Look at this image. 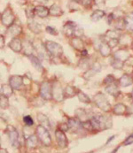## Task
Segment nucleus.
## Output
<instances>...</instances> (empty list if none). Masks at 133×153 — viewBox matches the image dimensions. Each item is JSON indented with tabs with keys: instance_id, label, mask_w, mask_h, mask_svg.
<instances>
[{
	"instance_id": "f257e3e1",
	"label": "nucleus",
	"mask_w": 133,
	"mask_h": 153,
	"mask_svg": "<svg viewBox=\"0 0 133 153\" xmlns=\"http://www.w3.org/2000/svg\"><path fill=\"white\" fill-rule=\"evenodd\" d=\"M90 120L93 127V130H102L112 127V121L110 119L102 115H96L92 117Z\"/></svg>"
},
{
	"instance_id": "f03ea898",
	"label": "nucleus",
	"mask_w": 133,
	"mask_h": 153,
	"mask_svg": "<svg viewBox=\"0 0 133 153\" xmlns=\"http://www.w3.org/2000/svg\"><path fill=\"white\" fill-rule=\"evenodd\" d=\"M37 135L39 139V141L45 145V146H50L52 144V138H51V135L48 132V129L45 128L44 127H43L42 125H39L37 129Z\"/></svg>"
},
{
	"instance_id": "7ed1b4c3",
	"label": "nucleus",
	"mask_w": 133,
	"mask_h": 153,
	"mask_svg": "<svg viewBox=\"0 0 133 153\" xmlns=\"http://www.w3.org/2000/svg\"><path fill=\"white\" fill-rule=\"evenodd\" d=\"M94 102L97 105V106L104 111H109L111 109V105L107 99V97L102 93H98L94 97Z\"/></svg>"
},
{
	"instance_id": "20e7f679",
	"label": "nucleus",
	"mask_w": 133,
	"mask_h": 153,
	"mask_svg": "<svg viewBox=\"0 0 133 153\" xmlns=\"http://www.w3.org/2000/svg\"><path fill=\"white\" fill-rule=\"evenodd\" d=\"M47 51L54 56V57H59L62 54L63 52V50H62V47L59 44L55 43V42H52V41H46V43L44 44Z\"/></svg>"
},
{
	"instance_id": "39448f33",
	"label": "nucleus",
	"mask_w": 133,
	"mask_h": 153,
	"mask_svg": "<svg viewBox=\"0 0 133 153\" xmlns=\"http://www.w3.org/2000/svg\"><path fill=\"white\" fill-rule=\"evenodd\" d=\"M14 20H15V17H14L12 10L9 9V8H6L4 11V13H2V16H1L2 24H4L6 27H11L13 24Z\"/></svg>"
},
{
	"instance_id": "423d86ee",
	"label": "nucleus",
	"mask_w": 133,
	"mask_h": 153,
	"mask_svg": "<svg viewBox=\"0 0 133 153\" xmlns=\"http://www.w3.org/2000/svg\"><path fill=\"white\" fill-rule=\"evenodd\" d=\"M6 132L8 134L11 144L14 148H18L19 147V134H18V131L13 126H8Z\"/></svg>"
},
{
	"instance_id": "0eeeda50",
	"label": "nucleus",
	"mask_w": 133,
	"mask_h": 153,
	"mask_svg": "<svg viewBox=\"0 0 133 153\" xmlns=\"http://www.w3.org/2000/svg\"><path fill=\"white\" fill-rule=\"evenodd\" d=\"M40 95L43 98L46 99V100H49L52 97V87L51 86V84L49 82H45L41 84Z\"/></svg>"
},
{
	"instance_id": "6e6552de",
	"label": "nucleus",
	"mask_w": 133,
	"mask_h": 153,
	"mask_svg": "<svg viewBox=\"0 0 133 153\" xmlns=\"http://www.w3.org/2000/svg\"><path fill=\"white\" fill-rule=\"evenodd\" d=\"M55 137H56L58 145L62 149L66 148L67 146V139H66L65 133L61 129H57L55 131Z\"/></svg>"
},
{
	"instance_id": "1a4fd4ad",
	"label": "nucleus",
	"mask_w": 133,
	"mask_h": 153,
	"mask_svg": "<svg viewBox=\"0 0 133 153\" xmlns=\"http://www.w3.org/2000/svg\"><path fill=\"white\" fill-rule=\"evenodd\" d=\"M67 124H68V127H69V129L73 130V131H79L80 129L84 128H83V123L81 120H79L78 119H75V118H71L68 120L67 121Z\"/></svg>"
},
{
	"instance_id": "9d476101",
	"label": "nucleus",
	"mask_w": 133,
	"mask_h": 153,
	"mask_svg": "<svg viewBox=\"0 0 133 153\" xmlns=\"http://www.w3.org/2000/svg\"><path fill=\"white\" fill-rule=\"evenodd\" d=\"M22 81H23V77L20 75H13L9 79L10 85L13 89H20L23 82Z\"/></svg>"
},
{
	"instance_id": "9b49d317",
	"label": "nucleus",
	"mask_w": 133,
	"mask_h": 153,
	"mask_svg": "<svg viewBox=\"0 0 133 153\" xmlns=\"http://www.w3.org/2000/svg\"><path fill=\"white\" fill-rule=\"evenodd\" d=\"M63 97H64V92L61 90V87L58 83L52 86V97H54L58 101H61L63 99Z\"/></svg>"
},
{
	"instance_id": "f8f14e48",
	"label": "nucleus",
	"mask_w": 133,
	"mask_h": 153,
	"mask_svg": "<svg viewBox=\"0 0 133 153\" xmlns=\"http://www.w3.org/2000/svg\"><path fill=\"white\" fill-rule=\"evenodd\" d=\"M50 13V10L44 5H37L35 7V14L40 18H45Z\"/></svg>"
},
{
	"instance_id": "ddd939ff",
	"label": "nucleus",
	"mask_w": 133,
	"mask_h": 153,
	"mask_svg": "<svg viewBox=\"0 0 133 153\" xmlns=\"http://www.w3.org/2000/svg\"><path fill=\"white\" fill-rule=\"evenodd\" d=\"M75 27H76V25H75V23H73V22H67L66 25L64 26V27H63V31H64L65 35L67 36H74Z\"/></svg>"
},
{
	"instance_id": "4468645a",
	"label": "nucleus",
	"mask_w": 133,
	"mask_h": 153,
	"mask_svg": "<svg viewBox=\"0 0 133 153\" xmlns=\"http://www.w3.org/2000/svg\"><path fill=\"white\" fill-rule=\"evenodd\" d=\"M9 47L15 52H20L22 49V42L20 41V39L18 38H13L10 44H9Z\"/></svg>"
},
{
	"instance_id": "2eb2a0df",
	"label": "nucleus",
	"mask_w": 133,
	"mask_h": 153,
	"mask_svg": "<svg viewBox=\"0 0 133 153\" xmlns=\"http://www.w3.org/2000/svg\"><path fill=\"white\" fill-rule=\"evenodd\" d=\"M38 137L37 135H35V134H32L30 136H28L26 140V143H27V146L29 147V148H36L38 144Z\"/></svg>"
},
{
	"instance_id": "dca6fc26",
	"label": "nucleus",
	"mask_w": 133,
	"mask_h": 153,
	"mask_svg": "<svg viewBox=\"0 0 133 153\" xmlns=\"http://www.w3.org/2000/svg\"><path fill=\"white\" fill-rule=\"evenodd\" d=\"M123 21L125 28L129 31H133V13L126 15L123 18Z\"/></svg>"
},
{
	"instance_id": "f3484780",
	"label": "nucleus",
	"mask_w": 133,
	"mask_h": 153,
	"mask_svg": "<svg viewBox=\"0 0 133 153\" xmlns=\"http://www.w3.org/2000/svg\"><path fill=\"white\" fill-rule=\"evenodd\" d=\"M119 83L123 86V87H127L130 86L133 83V77L130 76L129 74H123L120 80H119Z\"/></svg>"
},
{
	"instance_id": "a211bd4d",
	"label": "nucleus",
	"mask_w": 133,
	"mask_h": 153,
	"mask_svg": "<svg viewBox=\"0 0 133 153\" xmlns=\"http://www.w3.org/2000/svg\"><path fill=\"white\" fill-rule=\"evenodd\" d=\"M129 57H130L129 53L124 50H120V51H116L115 54H114V58L116 59L120 60V61H123V62L129 59Z\"/></svg>"
},
{
	"instance_id": "6ab92c4d",
	"label": "nucleus",
	"mask_w": 133,
	"mask_h": 153,
	"mask_svg": "<svg viewBox=\"0 0 133 153\" xmlns=\"http://www.w3.org/2000/svg\"><path fill=\"white\" fill-rule=\"evenodd\" d=\"M37 120H38L40 125H42V126L44 127L45 128L49 129V128H51V125H50V122H49V120H48V118H47L44 114H43V113H39V114L37 115Z\"/></svg>"
},
{
	"instance_id": "aec40b11",
	"label": "nucleus",
	"mask_w": 133,
	"mask_h": 153,
	"mask_svg": "<svg viewBox=\"0 0 133 153\" xmlns=\"http://www.w3.org/2000/svg\"><path fill=\"white\" fill-rule=\"evenodd\" d=\"M99 51L101 53V55L103 57H108L109 56L111 53V47L108 45V43H103V44H100V47H99Z\"/></svg>"
},
{
	"instance_id": "412c9836",
	"label": "nucleus",
	"mask_w": 133,
	"mask_h": 153,
	"mask_svg": "<svg viewBox=\"0 0 133 153\" xmlns=\"http://www.w3.org/2000/svg\"><path fill=\"white\" fill-rule=\"evenodd\" d=\"M49 10H50V14L52 15V16H55V17H59V16H61L63 13L61 8L59 5H57V4L52 5Z\"/></svg>"
},
{
	"instance_id": "4be33fe9",
	"label": "nucleus",
	"mask_w": 133,
	"mask_h": 153,
	"mask_svg": "<svg viewBox=\"0 0 133 153\" xmlns=\"http://www.w3.org/2000/svg\"><path fill=\"white\" fill-rule=\"evenodd\" d=\"M13 94V88L11 87V85H7V84H4V85H2L1 86V95L2 96H4L6 97H11Z\"/></svg>"
},
{
	"instance_id": "5701e85b",
	"label": "nucleus",
	"mask_w": 133,
	"mask_h": 153,
	"mask_svg": "<svg viewBox=\"0 0 133 153\" xmlns=\"http://www.w3.org/2000/svg\"><path fill=\"white\" fill-rule=\"evenodd\" d=\"M8 33L12 36H16L18 35H20L22 33V27L21 26L18 25H12L11 27H9V30Z\"/></svg>"
},
{
	"instance_id": "b1692460",
	"label": "nucleus",
	"mask_w": 133,
	"mask_h": 153,
	"mask_svg": "<svg viewBox=\"0 0 133 153\" xmlns=\"http://www.w3.org/2000/svg\"><path fill=\"white\" fill-rule=\"evenodd\" d=\"M107 91H108V94H110L111 96H113V97H118V95H119V93H120V91H119V89H118V87H117L115 84H114V83L109 84V85L107 87Z\"/></svg>"
},
{
	"instance_id": "393cba45",
	"label": "nucleus",
	"mask_w": 133,
	"mask_h": 153,
	"mask_svg": "<svg viewBox=\"0 0 133 153\" xmlns=\"http://www.w3.org/2000/svg\"><path fill=\"white\" fill-rule=\"evenodd\" d=\"M75 115L78 118V120H81L82 122H84L86 120H89L88 115H87V113H86V111L84 110L77 109L76 111H75Z\"/></svg>"
},
{
	"instance_id": "a878e982",
	"label": "nucleus",
	"mask_w": 133,
	"mask_h": 153,
	"mask_svg": "<svg viewBox=\"0 0 133 153\" xmlns=\"http://www.w3.org/2000/svg\"><path fill=\"white\" fill-rule=\"evenodd\" d=\"M29 59L31 60V63L32 65L35 66V68L38 71H43V66L41 65V62L39 61L38 58H37L36 56H33V55H30L29 56Z\"/></svg>"
},
{
	"instance_id": "bb28decb",
	"label": "nucleus",
	"mask_w": 133,
	"mask_h": 153,
	"mask_svg": "<svg viewBox=\"0 0 133 153\" xmlns=\"http://www.w3.org/2000/svg\"><path fill=\"white\" fill-rule=\"evenodd\" d=\"M71 45L76 49V50H83L84 49V44L82 40L79 37H75L71 40Z\"/></svg>"
},
{
	"instance_id": "cd10ccee",
	"label": "nucleus",
	"mask_w": 133,
	"mask_h": 153,
	"mask_svg": "<svg viewBox=\"0 0 133 153\" xmlns=\"http://www.w3.org/2000/svg\"><path fill=\"white\" fill-rule=\"evenodd\" d=\"M105 15V12L104 11H101V10H96L90 16L91 20L93 22H98L99 20H101Z\"/></svg>"
},
{
	"instance_id": "c85d7f7f",
	"label": "nucleus",
	"mask_w": 133,
	"mask_h": 153,
	"mask_svg": "<svg viewBox=\"0 0 133 153\" xmlns=\"http://www.w3.org/2000/svg\"><path fill=\"white\" fill-rule=\"evenodd\" d=\"M126 106L123 104H117L114 107V112L117 115H123L126 112Z\"/></svg>"
},
{
	"instance_id": "c756f323",
	"label": "nucleus",
	"mask_w": 133,
	"mask_h": 153,
	"mask_svg": "<svg viewBox=\"0 0 133 153\" xmlns=\"http://www.w3.org/2000/svg\"><path fill=\"white\" fill-rule=\"evenodd\" d=\"M77 97H78L79 100H80L82 103H84V104H89V103L90 102V98H89L88 96H87V95H85L84 92H81V91H79V92L77 93Z\"/></svg>"
},
{
	"instance_id": "7c9ffc66",
	"label": "nucleus",
	"mask_w": 133,
	"mask_h": 153,
	"mask_svg": "<svg viewBox=\"0 0 133 153\" xmlns=\"http://www.w3.org/2000/svg\"><path fill=\"white\" fill-rule=\"evenodd\" d=\"M75 88L72 86H67L66 88V90L64 92V95L67 97H74L75 95Z\"/></svg>"
},
{
	"instance_id": "2f4dec72",
	"label": "nucleus",
	"mask_w": 133,
	"mask_h": 153,
	"mask_svg": "<svg viewBox=\"0 0 133 153\" xmlns=\"http://www.w3.org/2000/svg\"><path fill=\"white\" fill-rule=\"evenodd\" d=\"M28 27H29V28H30L32 31H34L35 33H38V32L40 31L39 26L37 25V22H35L33 20H32L31 22H28Z\"/></svg>"
},
{
	"instance_id": "473e14b6",
	"label": "nucleus",
	"mask_w": 133,
	"mask_h": 153,
	"mask_svg": "<svg viewBox=\"0 0 133 153\" xmlns=\"http://www.w3.org/2000/svg\"><path fill=\"white\" fill-rule=\"evenodd\" d=\"M111 65H112V66L114 68H115V69H121L123 67V62L116 59L115 58H114L113 61L111 62Z\"/></svg>"
},
{
	"instance_id": "72a5a7b5",
	"label": "nucleus",
	"mask_w": 133,
	"mask_h": 153,
	"mask_svg": "<svg viewBox=\"0 0 133 153\" xmlns=\"http://www.w3.org/2000/svg\"><path fill=\"white\" fill-rule=\"evenodd\" d=\"M0 103H1V108L2 109H5L8 107V97L2 96L1 95V99H0Z\"/></svg>"
},
{
	"instance_id": "f704fd0d",
	"label": "nucleus",
	"mask_w": 133,
	"mask_h": 153,
	"mask_svg": "<svg viewBox=\"0 0 133 153\" xmlns=\"http://www.w3.org/2000/svg\"><path fill=\"white\" fill-rule=\"evenodd\" d=\"M23 121H24V123L26 124V126H28V127H30V126H32L33 124H34V121H33V119L30 117V116H25L24 118H23Z\"/></svg>"
},
{
	"instance_id": "c9c22d12",
	"label": "nucleus",
	"mask_w": 133,
	"mask_h": 153,
	"mask_svg": "<svg viewBox=\"0 0 133 153\" xmlns=\"http://www.w3.org/2000/svg\"><path fill=\"white\" fill-rule=\"evenodd\" d=\"M104 82H105L106 84H112V83H114V77L112 74L108 75L107 78L105 79Z\"/></svg>"
},
{
	"instance_id": "e433bc0d",
	"label": "nucleus",
	"mask_w": 133,
	"mask_h": 153,
	"mask_svg": "<svg viewBox=\"0 0 133 153\" xmlns=\"http://www.w3.org/2000/svg\"><path fill=\"white\" fill-rule=\"evenodd\" d=\"M46 31H47L49 34H51V35H54V36L57 35V31H56L53 27H46Z\"/></svg>"
},
{
	"instance_id": "4c0bfd02",
	"label": "nucleus",
	"mask_w": 133,
	"mask_h": 153,
	"mask_svg": "<svg viewBox=\"0 0 133 153\" xmlns=\"http://www.w3.org/2000/svg\"><path fill=\"white\" fill-rule=\"evenodd\" d=\"M92 2H93V0H82V4H83L84 6H86V7L90 6L91 4H92Z\"/></svg>"
},
{
	"instance_id": "58836bf2",
	"label": "nucleus",
	"mask_w": 133,
	"mask_h": 153,
	"mask_svg": "<svg viewBox=\"0 0 133 153\" xmlns=\"http://www.w3.org/2000/svg\"><path fill=\"white\" fill-rule=\"evenodd\" d=\"M60 129H61V130H62L63 132L68 130V129H69L68 124H61V125L60 126Z\"/></svg>"
},
{
	"instance_id": "ea45409f",
	"label": "nucleus",
	"mask_w": 133,
	"mask_h": 153,
	"mask_svg": "<svg viewBox=\"0 0 133 153\" xmlns=\"http://www.w3.org/2000/svg\"><path fill=\"white\" fill-rule=\"evenodd\" d=\"M133 143V134L132 135H131L130 137H128V139L125 141L124 144H125V145H128V144H130V143Z\"/></svg>"
},
{
	"instance_id": "a19ab883",
	"label": "nucleus",
	"mask_w": 133,
	"mask_h": 153,
	"mask_svg": "<svg viewBox=\"0 0 133 153\" xmlns=\"http://www.w3.org/2000/svg\"><path fill=\"white\" fill-rule=\"evenodd\" d=\"M0 38H1V44H0V47H1V48H3V47H4V37H3V36H0Z\"/></svg>"
},
{
	"instance_id": "79ce46f5",
	"label": "nucleus",
	"mask_w": 133,
	"mask_h": 153,
	"mask_svg": "<svg viewBox=\"0 0 133 153\" xmlns=\"http://www.w3.org/2000/svg\"><path fill=\"white\" fill-rule=\"evenodd\" d=\"M95 3L97 4H101L104 3V0H95Z\"/></svg>"
},
{
	"instance_id": "37998d69",
	"label": "nucleus",
	"mask_w": 133,
	"mask_h": 153,
	"mask_svg": "<svg viewBox=\"0 0 133 153\" xmlns=\"http://www.w3.org/2000/svg\"><path fill=\"white\" fill-rule=\"evenodd\" d=\"M82 55H83V56H86V55H87V51H86L85 50H84V51H82Z\"/></svg>"
},
{
	"instance_id": "c03bdc74",
	"label": "nucleus",
	"mask_w": 133,
	"mask_h": 153,
	"mask_svg": "<svg viewBox=\"0 0 133 153\" xmlns=\"http://www.w3.org/2000/svg\"><path fill=\"white\" fill-rule=\"evenodd\" d=\"M0 153H8V152H7V151H6V150H4V149H1Z\"/></svg>"
},
{
	"instance_id": "a18cd8bd",
	"label": "nucleus",
	"mask_w": 133,
	"mask_h": 153,
	"mask_svg": "<svg viewBox=\"0 0 133 153\" xmlns=\"http://www.w3.org/2000/svg\"><path fill=\"white\" fill-rule=\"evenodd\" d=\"M132 100H133V90H132Z\"/></svg>"
}]
</instances>
